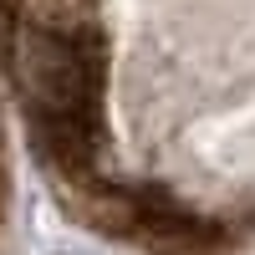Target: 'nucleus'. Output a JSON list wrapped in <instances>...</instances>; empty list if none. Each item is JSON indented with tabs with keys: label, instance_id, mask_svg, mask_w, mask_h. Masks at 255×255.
<instances>
[{
	"label": "nucleus",
	"instance_id": "nucleus-1",
	"mask_svg": "<svg viewBox=\"0 0 255 255\" xmlns=\"http://www.w3.org/2000/svg\"><path fill=\"white\" fill-rule=\"evenodd\" d=\"M10 77L61 179L92 174L102 143V41L97 31L10 26Z\"/></svg>",
	"mask_w": 255,
	"mask_h": 255
},
{
	"label": "nucleus",
	"instance_id": "nucleus-2",
	"mask_svg": "<svg viewBox=\"0 0 255 255\" xmlns=\"http://www.w3.org/2000/svg\"><path fill=\"white\" fill-rule=\"evenodd\" d=\"M77 194V209L92 220V230L102 235H118V240H199L204 230L194 215H184L179 204H168L163 194H148V189H128V184H102L92 174H77V179H61Z\"/></svg>",
	"mask_w": 255,
	"mask_h": 255
},
{
	"label": "nucleus",
	"instance_id": "nucleus-3",
	"mask_svg": "<svg viewBox=\"0 0 255 255\" xmlns=\"http://www.w3.org/2000/svg\"><path fill=\"white\" fill-rule=\"evenodd\" d=\"M0 10L26 31H97L92 0H0Z\"/></svg>",
	"mask_w": 255,
	"mask_h": 255
}]
</instances>
